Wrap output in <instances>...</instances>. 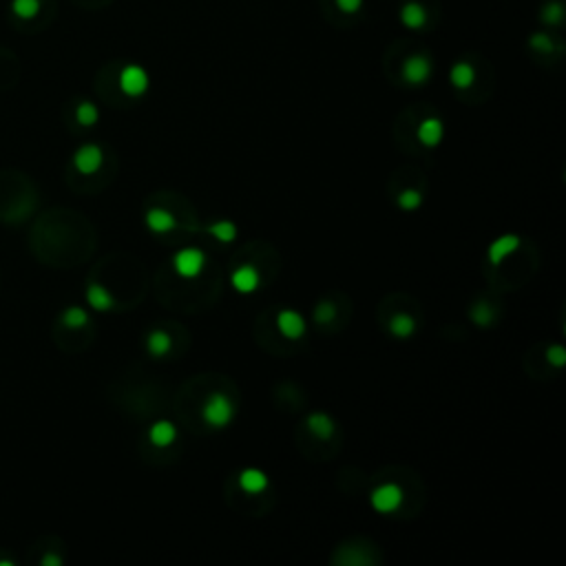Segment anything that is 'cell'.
<instances>
[{
  "label": "cell",
  "instance_id": "cell-1",
  "mask_svg": "<svg viewBox=\"0 0 566 566\" xmlns=\"http://www.w3.org/2000/svg\"><path fill=\"white\" fill-rule=\"evenodd\" d=\"M201 418L203 423L215 429L228 427L235 418V403L223 392H213L206 396V400L201 405Z\"/></svg>",
  "mask_w": 566,
  "mask_h": 566
},
{
  "label": "cell",
  "instance_id": "cell-2",
  "mask_svg": "<svg viewBox=\"0 0 566 566\" xmlns=\"http://www.w3.org/2000/svg\"><path fill=\"white\" fill-rule=\"evenodd\" d=\"M173 268L179 277L184 279H195L203 273L206 268V255H203L199 248H182L179 253L173 255Z\"/></svg>",
  "mask_w": 566,
  "mask_h": 566
},
{
  "label": "cell",
  "instance_id": "cell-3",
  "mask_svg": "<svg viewBox=\"0 0 566 566\" xmlns=\"http://www.w3.org/2000/svg\"><path fill=\"white\" fill-rule=\"evenodd\" d=\"M148 84H151V78H148L144 66H140V64H126L120 71V89H122V94L128 98L144 96L148 91Z\"/></svg>",
  "mask_w": 566,
  "mask_h": 566
},
{
  "label": "cell",
  "instance_id": "cell-4",
  "mask_svg": "<svg viewBox=\"0 0 566 566\" xmlns=\"http://www.w3.org/2000/svg\"><path fill=\"white\" fill-rule=\"evenodd\" d=\"M432 71H434V66H432V60H429L427 56L423 54H414L410 58H405L403 66H400V76L407 84H425L429 78H432Z\"/></svg>",
  "mask_w": 566,
  "mask_h": 566
},
{
  "label": "cell",
  "instance_id": "cell-5",
  "mask_svg": "<svg viewBox=\"0 0 566 566\" xmlns=\"http://www.w3.org/2000/svg\"><path fill=\"white\" fill-rule=\"evenodd\" d=\"M370 502L378 513H392L403 505V489L394 482H383L370 493Z\"/></svg>",
  "mask_w": 566,
  "mask_h": 566
},
{
  "label": "cell",
  "instance_id": "cell-6",
  "mask_svg": "<svg viewBox=\"0 0 566 566\" xmlns=\"http://www.w3.org/2000/svg\"><path fill=\"white\" fill-rule=\"evenodd\" d=\"M104 162V153L98 144H84L76 151L74 155V166L82 173V175H94L100 171Z\"/></svg>",
  "mask_w": 566,
  "mask_h": 566
},
{
  "label": "cell",
  "instance_id": "cell-7",
  "mask_svg": "<svg viewBox=\"0 0 566 566\" xmlns=\"http://www.w3.org/2000/svg\"><path fill=\"white\" fill-rule=\"evenodd\" d=\"M305 319L303 316L297 312V310H281L279 314H277V330L285 336V338H290V341H299V338L305 334Z\"/></svg>",
  "mask_w": 566,
  "mask_h": 566
},
{
  "label": "cell",
  "instance_id": "cell-8",
  "mask_svg": "<svg viewBox=\"0 0 566 566\" xmlns=\"http://www.w3.org/2000/svg\"><path fill=\"white\" fill-rule=\"evenodd\" d=\"M231 283L237 292L241 294H251L259 288L261 283V275H259V270L253 266V263H243L239 268L233 270V275H231Z\"/></svg>",
  "mask_w": 566,
  "mask_h": 566
},
{
  "label": "cell",
  "instance_id": "cell-9",
  "mask_svg": "<svg viewBox=\"0 0 566 566\" xmlns=\"http://www.w3.org/2000/svg\"><path fill=\"white\" fill-rule=\"evenodd\" d=\"M520 237L517 235H502L500 239H495L491 246H489V251H487V259L491 266H500L509 255L517 253V248H520Z\"/></svg>",
  "mask_w": 566,
  "mask_h": 566
},
{
  "label": "cell",
  "instance_id": "cell-10",
  "mask_svg": "<svg viewBox=\"0 0 566 566\" xmlns=\"http://www.w3.org/2000/svg\"><path fill=\"white\" fill-rule=\"evenodd\" d=\"M416 138L423 146L427 148H434L443 142L445 138V124L443 120L438 118H425L420 124H418V131H416Z\"/></svg>",
  "mask_w": 566,
  "mask_h": 566
},
{
  "label": "cell",
  "instance_id": "cell-11",
  "mask_svg": "<svg viewBox=\"0 0 566 566\" xmlns=\"http://www.w3.org/2000/svg\"><path fill=\"white\" fill-rule=\"evenodd\" d=\"M146 226H148V231L155 233V235H166L171 231H175V226H177V219L171 211L166 208H151L144 217Z\"/></svg>",
  "mask_w": 566,
  "mask_h": 566
},
{
  "label": "cell",
  "instance_id": "cell-12",
  "mask_svg": "<svg viewBox=\"0 0 566 566\" xmlns=\"http://www.w3.org/2000/svg\"><path fill=\"white\" fill-rule=\"evenodd\" d=\"M175 438H177V427L171 420H157L148 429V440L153 447H160V449L171 447Z\"/></svg>",
  "mask_w": 566,
  "mask_h": 566
},
{
  "label": "cell",
  "instance_id": "cell-13",
  "mask_svg": "<svg viewBox=\"0 0 566 566\" xmlns=\"http://www.w3.org/2000/svg\"><path fill=\"white\" fill-rule=\"evenodd\" d=\"M237 482H239L241 491H246V493H261V491H266L268 485H270L268 475H266L261 469H257V467H248V469H243V471L239 473Z\"/></svg>",
  "mask_w": 566,
  "mask_h": 566
},
{
  "label": "cell",
  "instance_id": "cell-14",
  "mask_svg": "<svg viewBox=\"0 0 566 566\" xmlns=\"http://www.w3.org/2000/svg\"><path fill=\"white\" fill-rule=\"evenodd\" d=\"M400 22H403V27L407 29H412V31H418L427 25V11L420 3H405L400 7Z\"/></svg>",
  "mask_w": 566,
  "mask_h": 566
},
{
  "label": "cell",
  "instance_id": "cell-15",
  "mask_svg": "<svg viewBox=\"0 0 566 566\" xmlns=\"http://www.w3.org/2000/svg\"><path fill=\"white\" fill-rule=\"evenodd\" d=\"M305 427H308V432H310L312 436L321 438V440H328V438H332V434H334V420H332L328 414H323V412H314V414H310L308 420H305Z\"/></svg>",
  "mask_w": 566,
  "mask_h": 566
},
{
  "label": "cell",
  "instance_id": "cell-16",
  "mask_svg": "<svg viewBox=\"0 0 566 566\" xmlns=\"http://www.w3.org/2000/svg\"><path fill=\"white\" fill-rule=\"evenodd\" d=\"M418 323L412 314H407V312H396L392 319H390V332L396 336V338H412L414 332H416Z\"/></svg>",
  "mask_w": 566,
  "mask_h": 566
},
{
  "label": "cell",
  "instance_id": "cell-17",
  "mask_svg": "<svg viewBox=\"0 0 566 566\" xmlns=\"http://www.w3.org/2000/svg\"><path fill=\"white\" fill-rule=\"evenodd\" d=\"M173 348V338L166 330H153L148 336H146V350L151 352V356L155 358H162L171 352Z\"/></svg>",
  "mask_w": 566,
  "mask_h": 566
},
{
  "label": "cell",
  "instance_id": "cell-18",
  "mask_svg": "<svg viewBox=\"0 0 566 566\" xmlns=\"http://www.w3.org/2000/svg\"><path fill=\"white\" fill-rule=\"evenodd\" d=\"M86 301H89V305H91L94 310H98V312H106V310L113 308V303H116V301H113V294L100 283H91L86 288Z\"/></svg>",
  "mask_w": 566,
  "mask_h": 566
},
{
  "label": "cell",
  "instance_id": "cell-19",
  "mask_svg": "<svg viewBox=\"0 0 566 566\" xmlns=\"http://www.w3.org/2000/svg\"><path fill=\"white\" fill-rule=\"evenodd\" d=\"M449 80L456 89H469L475 82V69L469 62H456L449 71Z\"/></svg>",
  "mask_w": 566,
  "mask_h": 566
},
{
  "label": "cell",
  "instance_id": "cell-20",
  "mask_svg": "<svg viewBox=\"0 0 566 566\" xmlns=\"http://www.w3.org/2000/svg\"><path fill=\"white\" fill-rule=\"evenodd\" d=\"M208 233L221 243H231L237 239V226L228 219H221V221H215L213 226H208Z\"/></svg>",
  "mask_w": 566,
  "mask_h": 566
},
{
  "label": "cell",
  "instance_id": "cell-21",
  "mask_svg": "<svg viewBox=\"0 0 566 566\" xmlns=\"http://www.w3.org/2000/svg\"><path fill=\"white\" fill-rule=\"evenodd\" d=\"M42 3L40 0H11V11L20 20H31L40 14Z\"/></svg>",
  "mask_w": 566,
  "mask_h": 566
},
{
  "label": "cell",
  "instance_id": "cell-22",
  "mask_svg": "<svg viewBox=\"0 0 566 566\" xmlns=\"http://www.w3.org/2000/svg\"><path fill=\"white\" fill-rule=\"evenodd\" d=\"M469 316H471V321H473L475 325L487 328V325H491V323H493V319H495V312H493V308H491L487 301H478V303H473V305H471V312H469Z\"/></svg>",
  "mask_w": 566,
  "mask_h": 566
},
{
  "label": "cell",
  "instance_id": "cell-23",
  "mask_svg": "<svg viewBox=\"0 0 566 566\" xmlns=\"http://www.w3.org/2000/svg\"><path fill=\"white\" fill-rule=\"evenodd\" d=\"M89 323V314L86 310L74 305V308H66L62 312V325L69 328V330H78V328H84Z\"/></svg>",
  "mask_w": 566,
  "mask_h": 566
},
{
  "label": "cell",
  "instance_id": "cell-24",
  "mask_svg": "<svg viewBox=\"0 0 566 566\" xmlns=\"http://www.w3.org/2000/svg\"><path fill=\"white\" fill-rule=\"evenodd\" d=\"M76 120H78V124H82V126H94V124L100 120V111H98V106H96L94 102L84 100V102H80L78 108H76Z\"/></svg>",
  "mask_w": 566,
  "mask_h": 566
},
{
  "label": "cell",
  "instance_id": "cell-25",
  "mask_svg": "<svg viewBox=\"0 0 566 566\" xmlns=\"http://www.w3.org/2000/svg\"><path fill=\"white\" fill-rule=\"evenodd\" d=\"M396 203H398V208H403V211H416V208H420V203H423V195L416 188H405V191H400Z\"/></svg>",
  "mask_w": 566,
  "mask_h": 566
},
{
  "label": "cell",
  "instance_id": "cell-26",
  "mask_svg": "<svg viewBox=\"0 0 566 566\" xmlns=\"http://www.w3.org/2000/svg\"><path fill=\"white\" fill-rule=\"evenodd\" d=\"M529 44H531V49H535L540 54H551V51H555V40L549 34H533L529 38Z\"/></svg>",
  "mask_w": 566,
  "mask_h": 566
},
{
  "label": "cell",
  "instance_id": "cell-27",
  "mask_svg": "<svg viewBox=\"0 0 566 566\" xmlns=\"http://www.w3.org/2000/svg\"><path fill=\"white\" fill-rule=\"evenodd\" d=\"M564 18V7L562 3H547L542 7V22H547V25H557Z\"/></svg>",
  "mask_w": 566,
  "mask_h": 566
},
{
  "label": "cell",
  "instance_id": "cell-28",
  "mask_svg": "<svg viewBox=\"0 0 566 566\" xmlns=\"http://www.w3.org/2000/svg\"><path fill=\"white\" fill-rule=\"evenodd\" d=\"M334 316H336V308H334L332 301H321L319 305L314 308V321L316 323L325 325V323H330L334 319Z\"/></svg>",
  "mask_w": 566,
  "mask_h": 566
},
{
  "label": "cell",
  "instance_id": "cell-29",
  "mask_svg": "<svg viewBox=\"0 0 566 566\" xmlns=\"http://www.w3.org/2000/svg\"><path fill=\"white\" fill-rule=\"evenodd\" d=\"M547 360H549L551 365H555V368H562L566 363V350L562 345H551L547 350Z\"/></svg>",
  "mask_w": 566,
  "mask_h": 566
},
{
  "label": "cell",
  "instance_id": "cell-30",
  "mask_svg": "<svg viewBox=\"0 0 566 566\" xmlns=\"http://www.w3.org/2000/svg\"><path fill=\"white\" fill-rule=\"evenodd\" d=\"M334 3L343 14H356L363 7V0H334Z\"/></svg>",
  "mask_w": 566,
  "mask_h": 566
},
{
  "label": "cell",
  "instance_id": "cell-31",
  "mask_svg": "<svg viewBox=\"0 0 566 566\" xmlns=\"http://www.w3.org/2000/svg\"><path fill=\"white\" fill-rule=\"evenodd\" d=\"M40 564H42V566H60L62 560H60L58 555H44V557L40 560Z\"/></svg>",
  "mask_w": 566,
  "mask_h": 566
}]
</instances>
